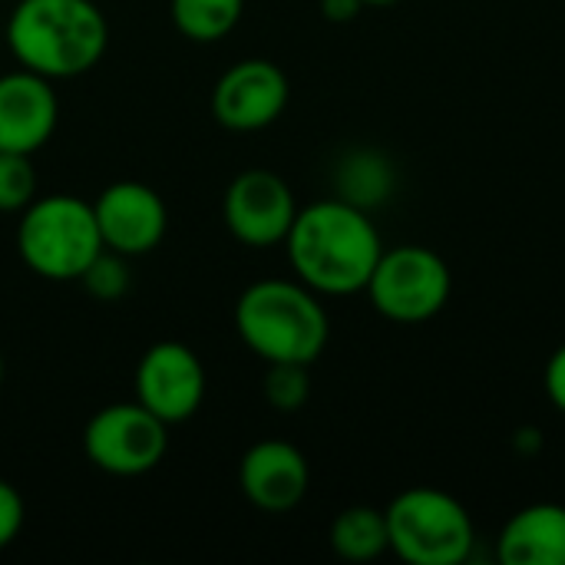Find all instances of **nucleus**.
I'll return each mask as SVG.
<instances>
[{
	"label": "nucleus",
	"mask_w": 565,
	"mask_h": 565,
	"mask_svg": "<svg viewBox=\"0 0 565 565\" xmlns=\"http://www.w3.org/2000/svg\"><path fill=\"white\" fill-rule=\"evenodd\" d=\"M285 248L298 281L318 295L364 291L384 255L381 232L367 209L348 199H324L298 209Z\"/></svg>",
	"instance_id": "f257e3e1"
},
{
	"label": "nucleus",
	"mask_w": 565,
	"mask_h": 565,
	"mask_svg": "<svg viewBox=\"0 0 565 565\" xmlns=\"http://www.w3.org/2000/svg\"><path fill=\"white\" fill-rule=\"evenodd\" d=\"M7 43L23 70L70 79L103 60L109 23L93 0H20L7 20Z\"/></svg>",
	"instance_id": "f03ea898"
},
{
	"label": "nucleus",
	"mask_w": 565,
	"mask_h": 565,
	"mask_svg": "<svg viewBox=\"0 0 565 565\" xmlns=\"http://www.w3.org/2000/svg\"><path fill=\"white\" fill-rule=\"evenodd\" d=\"M238 338L265 364H315L328 344L331 321L318 291L301 281L265 278L242 291L235 305Z\"/></svg>",
	"instance_id": "7ed1b4c3"
},
{
	"label": "nucleus",
	"mask_w": 565,
	"mask_h": 565,
	"mask_svg": "<svg viewBox=\"0 0 565 565\" xmlns=\"http://www.w3.org/2000/svg\"><path fill=\"white\" fill-rule=\"evenodd\" d=\"M391 550L411 565H460L473 556L470 510L437 487H411L384 510Z\"/></svg>",
	"instance_id": "20e7f679"
},
{
	"label": "nucleus",
	"mask_w": 565,
	"mask_h": 565,
	"mask_svg": "<svg viewBox=\"0 0 565 565\" xmlns=\"http://www.w3.org/2000/svg\"><path fill=\"white\" fill-rule=\"evenodd\" d=\"M17 252L40 278L79 281L86 265L103 252L93 205L73 195L33 199L17 228Z\"/></svg>",
	"instance_id": "39448f33"
},
{
	"label": "nucleus",
	"mask_w": 565,
	"mask_h": 565,
	"mask_svg": "<svg viewBox=\"0 0 565 565\" xmlns=\"http://www.w3.org/2000/svg\"><path fill=\"white\" fill-rule=\"evenodd\" d=\"M364 291L381 318L394 324H424L447 308L454 275L434 248L397 245L384 248Z\"/></svg>",
	"instance_id": "423d86ee"
},
{
	"label": "nucleus",
	"mask_w": 565,
	"mask_h": 565,
	"mask_svg": "<svg viewBox=\"0 0 565 565\" xmlns=\"http://www.w3.org/2000/svg\"><path fill=\"white\" fill-rule=\"evenodd\" d=\"M89 463L109 477H142L156 470L169 450V424L136 404L103 407L83 434Z\"/></svg>",
	"instance_id": "0eeeda50"
},
{
	"label": "nucleus",
	"mask_w": 565,
	"mask_h": 565,
	"mask_svg": "<svg viewBox=\"0 0 565 565\" xmlns=\"http://www.w3.org/2000/svg\"><path fill=\"white\" fill-rule=\"evenodd\" d=\"M222 215L228 232L248 248L281 245L298 215L291 185L271 169H245L232 179Z\"/></svg>",
	"instance_id": "6e6552de"
},
{
	"label": "nucleus",
	"mask_w": 565,
	"mask_h": 565,
	"mask_svg": "<svg viewBox=\"0 0 565 565\" xmlns=\"http://www.w3.org/2000/svg\"><path fill=\"white\" fill-rule=\"evenodd\" d=\"M136 397L162 424L189 420L205 401V367L179 341L152 344L136 367Z\"/></svg>",
	"instance_id": "1a4fd4ad"
},
{
	"label": "nucleus",
	"mask_w": 565,
	"mask_h": 565,
	"mask_svg": "<svg viewBox=\"0 0 565 565\" xmlns=\"http://www.w3.org/2000/svg\"><path fill=\"white\" fill-rule=\"evenodd\" d=\"M291 86L278 63L242 60L222 73L212 89V116L232 132H258L288 106Z\"/></svg>",
	"instance_id": "9d476101"
},
{
	"label": "nucleus",
	"mask_w": 565,
	"mask_h": 565,
	"mask_svg": "<svg viewBox=\"0 0 565 565\" xmlns=\"http://www.w3.org/2000/svg\"><path fill=\"white\" fill-rule=\"evenodd\" d=\"M103 248H113L126 258L152 252L169 225L166 202L156 189L142 182H113L93 202Z\"/></svg>",
	"instance_id": "9b49d317"
},
{
	"label": "nucleus",
	"mask_w": 565,
	"mask_h": 565,
	"mask_svg": "<svg viewBox=\"0 0 565 565\" xmlns=\"http://www.w3.org/2000/svg\"><path fill=\"white\" fill-rule=\"evenodd\" d=\"M238 487L255 510L291 513L311 487V470L298 447L285 440H262L242 457Z\"/></svg>",
	"instance_id": "f8f14e48"
},
{
	"label": "nucleus",
	"mask_w": 565,
	"mask_h": 565,
	"mask_svg": "<svg viewBox=\"0 0 565 565\" xmlns=\"http://www.w3.org/2000/svg\"><path fill=\"white\" fill-rule=\"evenodd\" d=\"M60 103L46 76L33 70L0 76V152L33 156L56 129Z\"/></svg>",
	"instance_id": "ddd939ff"
},
{
	"label": "nucleus",
	"mask_w": 565,
	"mask_h": 565,
	"mask_svg": "<svg viewBox=\"0 0 565 565\" xmlns=\"http://www.w3.org/2000/svg\"><path fill=\"white\" fill-rule=\"evenodd\" d=\"M503 565H565V507L533 503L507 520L497 536Z\"/></svg>",
	"instance_id": "4468645a"
},
{
	"label": "nucleus",
	"mask_w": 565,
	"mask_h": 565,
	"mask_svg": "<svg viewBox=\"0 0 565 565\" xmlns=\"http://www.w3.org/2000/svg\"><path fill=\"white\" fill-rule=\"evenodd\" d=\"M331 550L348 563H371L391 550L387 516L377 507H348L331 523Z\"/></svg>",
	"instance_id": "2eb2a0df"
},
{
	"label": "nucleus",
	"mask_w": 565,
	"mask_h": 565,
	"mask_svg": "<svg viewBox=\"0 0 565 565\" xmlns=\"http://www.w3.org/2000/svg\"><path fill=\"white\" fill-rule=\"evenodd\" d=\"M245 0H172L169 13L182 36L195 43H215L228 36L242 20Z\"/></svg>",
	"instance_id": "dca6fc26"
},
{
	"label": "nucleus",
	"mask_w": 565,
	"mask_h": 565,
	"mask_svg": "<svg viewBox=\"0 0 565 565\" xmlns=\"http://www.w3.org/2000/svg\"><path fill=\"white\" fill-rule=\"evenodd\" d=\"M265 401L281 411V414H295L308 404L311 397V377H308V364H268L265 374Z\"/></svg>",
	"instance_id": "f3484780"
},
{
	"label": "nucleus",
	"mask_w": 565,
	"mask_h": 565,
	"mask_svg": "<svg viewBox=\"0 0 565 565\" xmlns=\"http://www.w3.org/2000/svg\"><path fill=\"white\" fill-rule=\"evenodd\" d=\"M83 288L96 298V301H119L132 278H129V265H126V255L113 252V248H103L89 265L86 271L79 275Z\"/></svg>",
	"instance_id": "a211bd4d"
},
{
	"label": "nucleus",
	"mask_w": 565,
	"mask_h": 565,
	"mask_svg": "<svg viewBox=\"0 0 565 565\" xmlns=\"http://www.w3.org/2000/svg\"><path fill=\"white\" fill-rule=\"evenodd\" d=\"M36 195V172L30 156L0 152V212H23Z\"/></svg>",
	"instance_id": "6ab92c4d"
},
{
	"label": "nucleus",
	"mask_w": 565,
	"mask_h": 565,
	"mask_svg": "<svg viewBox=\"0 0 565 565\" xmlns=\"http://www.w3.org/2000/svg\"><path fill=\"white\" fill-rule=\"evenodd\" d=\"M23 516V497L17 493V487L0 480V550H7L20 536Z\"/></svg>",
	"instance_id": "aec40b11"
},
{
	"label": "nucleus",
	"mask_w": 565,
	"mask_h": 565,
	"mask_svg": "<svg viewBox=\"0 0 565 565\" xmlns=\"http://www.w3.org/2000/svg\"><path fill=\"white\" fill-rule=\"evenodd\" d=\"M543 387H546L550 404H553L559 414H565V344H559V348L553 351V358L546 361Z\"/></svg>",
	"instance_id": "412c9836"
},
{
	"label": "nucleus",
	"mask_w": 565,
	"mask_h": 565,
	"mask_svg": "<svg viewBox=\"0 0 565 565\" xmlns=\"http://www.w3.org/2000/svg\"><path fill=\"white\" fill-rule=\"evenodd\" d=\"M367 3L364 0H321V13L331 20V23H348L354 20Z\"/></svg>",
	"instance_id": "4be33fe9"
},
{
	"label": "nucleus",
	"mask_w": 565,
	"mask_h": 565,
	"mask_svg": "<svg viewBox=\"0 0 565 565\" xmlns=\"http://www.w3.org/2000/svg\"><path fill=\"white\" fill-rule=\"evenodd\" d=\"M367 7H387V3H397V0H364Z\"/></svg>",
	"instance_id": "5701e85b"
},
{
	"label": "nucleus",
	"mask_w": 565,
	"mask_h": 565,
	"mask_svg": "<svg viewBox=\"0 0 565 565\" xmlns=\"http://www.w3.org/2000/svg\"><path fill=\"white\" fill-rule=\"evenodd\" d=\"M0 384H3V354H0Z\"/></svg>",
	"instance_id": "b1692460"
}]
</instances>
